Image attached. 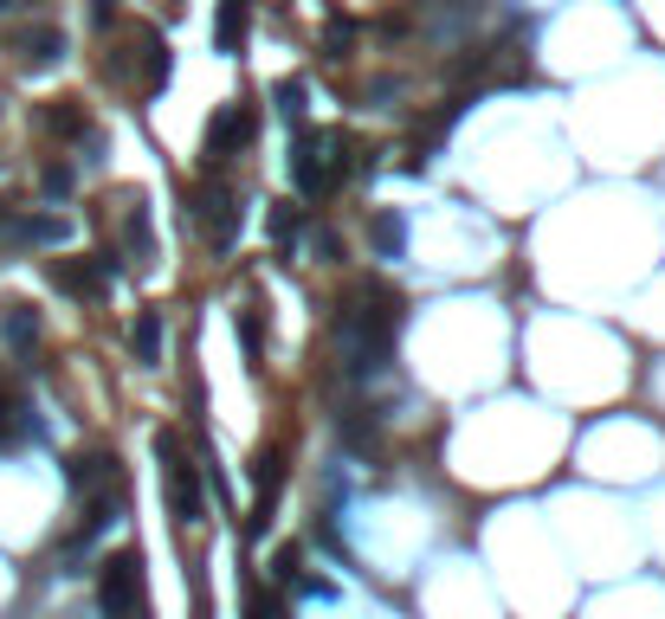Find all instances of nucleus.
<instances>
[{
  "instance_id": "412c9836",
  "label": "nucleus",
  "mask_w": 665,
  "mask_h": 619,
  "mask_svg": "<svg viewBox=\"0 0 665 619\" xmlns=\"http://www.w3.org/2000/svg\"><path fill=\"white\" fill-rule=\"evenodd\" d=\"M7 219H13V206H7V201H0V233H7Z\"/></svg>"
},
{
  "instance_id": "aec40b11",
  "label": "nucleus",
  "mask_w": 665,
  "mask_h": 619,
  "mask_svg": "<svg viewBox=\"0 0 665 619\" xmlns=\"http://www.w3.org/2000/svg\"><path fill=\"white\" fill-rule=\"evenodd\" d=\"M252 619H278V607H272V600L259 594V600H252Z\"/></svg>"
},
{
  "instance_id": "1a4fd4ad",
  "label": "nucleus",
  "mask_w": 665,
  "mask_h": 619,
  "mask_svg": "<svg viewBox=\"0 0 665 619\" xmlns=\"http://www.w3.org/2000/svg\"><path fill=\"white\" fill-rule=\"evenodd\" d=\"M110 484H117V465H110L104 452H97V459H78V465H72V490H110Z\"/></svg>"
},
{
  "instance_id": "6ab92c4d",
  "label": "nucleus",
  "mask_w": 665,
  "mask_h": 619,
  "mask_svg": "<svg viewBox=\"0 0 665 619\" xmlns=\"http://www.w3.org/2000/svg\"><path fill=\"white\" fill-rule=\"evenodd\" d=\"M130 246H136V252H143V259H149V226H143V213L130 219Z\"/></svg>"
},
{
  "instance_id": "39448f33",
  "label": "nucleus",
  "mask_w": 665,
  "mask_h": 619,
  "mask_svg": "<svg viewBox=\"0 0 665 619\" xmlns=\"http://www.w3.org/2000/svg\"><path fill=\"white\" fill-rule=\"evenodd\" d=\"M72 226L66 219H52V213H33V219H7V239L13 246H59Z\"/></svg>"
},
{
  "instance_id": "a211bd4d",
  "label": "nucleus",
  "mask_w": 665,
  "mask_h": 619,
  "mask_svg": "<svg viewBox=\"0 0 665 619\" xmlns=\"http://www.w3.org/2000/svg\"><path fill=\"white\" fill-rule=\"evenodd\" d=\"M46 194H72V168H46Z\"/></svg>"
},
{
  "instance_id": "9b49d317",
  "label": "nucleus",
  "mask_w": 665,
  "mask_h": 619,
  "mask_svg": "<svg viewBox=\"0 0 665 619\" xmlns=\"http://www.w3.org/2000/svg\"><path fill=\"white\" fill-rule=\"evenodd\" d=\"M130 348H136V361H143V368H155V361H162V317H143V323H136V336H130Z\"/></svg>"
},
{
  "instance_id": "4468645a",
  "label": "nucleus",
  "mask_w": 665,
  "mask_h": 619,
  "mask_svg": "<svg viewBox=\"0 0 665 619\" xmlns=\"http://www.w3.org/2000/svg\"><path fill=\"white\" fill-rule=\"evenodd\" d=\"M349 39H356V26H349V20H330V26H323V52H330V59H343V52H349Z\"/></svg>"
},
{
  "instance_id": "ddd939ff",
  "label": "nucleus",
  "mask_w": 665,
  "mask_h": 619,
  "mask_svg": "<svg viewBox=\"0 0 665 619\" xmlns=\"http://www.w3.org/2000/svg\"><path fill=\"white\" fill-rule=\"evenodd\" d=\"M59 284H66L72 297H97V290H104V272H78V265H59Z\"/></svg>"
},
{
  "instance_id": "7ed1b4c3",
  "label": "nucleus",
  "mask_w": 665,
  "mask_h": 619,
  "mask_svg": "<svg viewBox=\"0 0 665 619\" xmlns=\"http://www.w3.org/2000/svg\"><path fill=\"white\" fill-rule=\"evenodd\" d=\"M97 607L110 619L143 614V555H110L104 561V581H97Z\"/></svg>"
},
{
  "instance_id": "9d476101",
  "label": "nucleus",
  "mask_w": 665,
  "mask_h": 619,
  "mask_svg": "<svg viewBox=\"0 0 665 619\" xmlns=\"http://www.w3.org/2000/svg\"><path fill=\"white\" fill-rule=\"evenodd\" d=\"M0 336H7L13 348H33V343H39V323H33V310H20V303H13V310L0 317Z\"/></svg>"
},
{
  "instance_id": "f3484780",
  "label": "nucleus",
  "mask_w": 665,
  "mask_h": 619,
  "mask_svg": "<svg viewBox=\"0 0 665 619\" xmlns=\"http://www.w3.org/2000/svg\"><path fill=\"white\" fill-rule=\"evenodd\" d=\"M272 239H278V246H292V239H297V213H278V219H272Z\"/></svg>"
},
{
  "instance_id": "f8f14e48",
  "label": "nucleus",
  "mask_w": 665,
  "mask_h": 619,
  "mask_svg": "<svg viewBox=\"0 0 665 619\" xmlns=\"http://www.w3.org/2000/svg\"><path fill=\"white\" fill-rule=\"evenodd\" d=\"M375 246H381V252H388V259H401V252H407V226H401V219H388V213H381V219H375Z\"/></svg>"
},
{
  "instance_id": "f257e3e1",
  "label": "nucleus",
  "mask_w": 665,
  "mask_h": 619,
  "mask_svg": "<svg viewBox=\"0 0 665 619\" xmlns=\"http://www.w3.org/2000/svg\"><path fill=\"white\" fill-rule=\"evenodd\" d=\"M394 336H401V303H356V310H343V323H336V355H343V368H349V381H369L375 368L394 355Z\"/></svg>"
},
{
  "instance_id": "f03ea898",
  "label": "nucleus",
  "mask_w": 665,
  "mask_h": 619,
  "mask_svg": "<svg viewBox=\"0 0 665 619\" xmlns=\"http://www.w3.org/2000/svg\"><path fill=\"white\" fill-rule=\"evenodd\" d=\"M155 452H162V484H168V516H175V523H201V516H207L201 465L181 452V439H175V432H162V439H155Z\"/></svg>"
},
{
  "instance_id": "0eeeda50",
  "label": "nucleus",
  "mask_w": 665,
  "mask_h": 619,
  "mask_svg": "<svg viewBox=\"0 0 665 619\" xmlns=\"http://www.w3.org/2000/svg\"><path fill=\"white\" fill-rule=\"evenodd\" d=\"M20 59H26V66H59V59H66V33H59V26L26 33V39H20Z\"/></svg>"
},
{
  "instance_id": "20e7f679",
  "label": "nucleus",
  "mask_w": 665,
  "mask_h": 619,
  "mask_svg": "<svg viewBox=\"0 0 665 619\" xmlns=\"http://www.w3.org/2000/svg\"><path fill=\"white\" fill-rule=\"evenodd\" d=\"M330 155H336V142L317 136V130L297 142V155H292V181H297V194H304V201H317V194L330 188Z\"/></svg>"
},
{
  "instance_id": "dca6fc26",
  "label": "nucleus",
  "mask_w": 665,
  "mask_h": 619,
  "mask_svg": "<svg viewBox=\"0 0 665 619\" xmlns=\"http://www.w3.org/2000/svg\"><path fill=\"white\" fill-rule=\"evenodd\" d=\"M278 110L285 123H304V84H278Z\"/></svg>"
},
{
  "instance_id": "6e6552de",
  "label": "nucleus",
  "mask_w": 665,
  "mask_h": 619,
  "mask_svg": "<svg viewBox=\"0 0 665 619\" xmlns=\"http://www.w3.org/2000/svg\"><path fill=\"white\" fill-rule=\"evenodd\" d=\"M239 39H246V0H221V20H214V46H221L226 59L239 52Z\"/></svg>"
},
{
  "instance_id": "423d86ee",
  "label": "nucleus",
  "mask_w": 665,
  "mask_h": 619,
  "mask_svg": "<svg viewBox=\"0 0 665 619\" xmlns=\"http://www.w3.org/2000/svg\"><path fill=\"white\" fill-rule=\"evenodd\" d=\"M246 136H252V117H246L239 104H226L221 117L207 123V155H226L233 142H246Z\"/></svg>"
},
{
  "instance_id": "2eb2a0df",
  "label": "nucleus",
  "mask_w": 665,
  "mask_h": 619,
  "mask_svg": "<svg viewBox=\"0 0 665 619\" xmlns=\"http://www.w3.org/2000/svg\"><path fill=\"white\" fill-rule=\"evenodd\" d=\"M162 84H168V46L149 33V91H162Z\"/></svg>"
}]
</instances>
